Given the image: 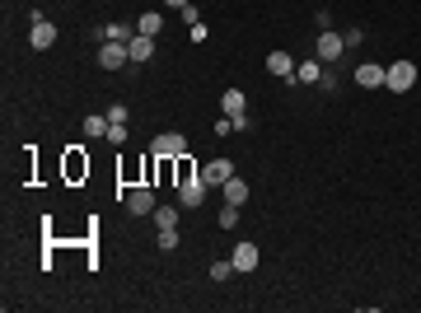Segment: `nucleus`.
I'll return each mask as SVG.
<instances>
[{
    "label": "nucleus",
    "mask_w": 421,
    "mask_h": 313,
    "mask_svg": "<svg viewBox=\"0 0 421 313\" xmlns=\"http://www.w3.org/2000/svg\"><path fill=\"white\" fill-rule=\"evenodd\" d=\"M417 66L412 61H393V66H384V89H389V94H407V89H412V84H417Z\"/></svg>",
    "instance_id": "f257e3e1"
},
{
    "label": "nucleus",
    "mask_w": 421,
    "mask_h": 313,
    "mask_svg": "<svg viewBox=\"0 0 421 313\" xmlns=\"http://www.w3.org/2000/svg\"><path fill=\"white\" fill-rule=\"evenodd\" d=\"M52 43H57V24H52L47 15H33V24H29V47L33 52H47Z\"/></svg>",
    "instance_id": "f03ea898"
},
{
    "label": "nucleus",
    "mask_w": 421,
    "mask_h": 313,
    "mask_svg": "<svg viewBox=\"0 0 421 313\" xmlns=\"http://www.w3.org/2000/svg\"><path fill=\"white\" fill-rule=\"evenodd\" d=\"M202 201H206V178H202V173H192V178H183V183H178V206H187V211H197Z\"/></svg>",
    "instance_id": "7ed1b4c3"
},
{
    "label": "nucleus",
    "mask_w": 421,
    "mask_h": 313,
    "mask_svg": "<svg viewBox=\"0 0 421 313\" xmlns=\"http://www.w3.org/2000/svg\"><path fill=\"white\" fill-rule=\"evenodd\" d=\"M346 52V33H318V43H313V56H318V61H337V56H342Z\"/></svg>",
    "instance_id": "20e7f679"
},
{
    "label": "nucleus",
    "mask_w": 421,
    "mask_h": 313,
    "mask_svg": "<svg viewBox=\"0 0 421 313\" xmlns=\"http://www.w3.org/2000/svg\"><path fill=\"white\" fill-rule=\"evenodd\" d=\"M155 159H183V150H187V136L183 131H164V136H155Z\"/></svg>",
    "instance_id": "39448f33"
},
{
    "label": "nucleus",
    "mask_w": 421,
    "mask_h": 313,
    "mask_svg": "<svg viewBox=\"0 0 421 313\" xmlns=\"http://www.w3.org/2000/svg\"><path fill=\"white\" fill-rule=\"evenodd\" d=\"M126 61H131L126 43H103V47H98V66H103V70H122Z\"/></svg>",
    "instance_id": "423d86ee"
},
{
    "label": "nucleus",
    "mask_w": 421,
    "mask_h": 313,
    "mask_svg": "<svg viewBox=\"0 0 421 313\" xmlns=\"http://www.w3.org/2000/svg\"><path fill=\"white\" fill-rule=\"evenodd\" d=\"M126 211H131V215H155V192L150 188H131L126 192Z\"/></svg>",
    "instance_id": "0eeeda50"
},
{
    "label": "nucleus",
    "mask_w": 421,
    "mask_h": 313,
    "mask_svg": "<svg viewBox=\"0 0 421 313\" xmlns=\"http://www.w3.org/2000/svg\"><path fill=\"white\" fill-rule=\"evenodd\" d=\"M202 178H206V188H225V183L234 178V164L230 159H211V164L202 169Z\"/></svg>",
    "instance_id": "6e6552de"
},
{
    "label": "nucleus",
    "mask_w": 421,
    "mask_h": 313,
    "mask_svg": "<svg viewBox=\"0 0 421 313\" xmlns=\"http://www.w3.org/2000/svg\"><path fill=\"white\" fill-rule=\"evenodd\" d=\"M267 70L276 79H290V84H295V56H290V52H272V56H267Z\"/></svg>",
    "instance_id": "1a4fd4ad"
},
{
    "label": "nucleus",
    "mask_w": 421,
    "mask_h": 313,
    "mask_svg": "<svg viewBox=\"0 0 421 313\" xmlns=\"http://www.w3.org/2000/svg\"><path fill=\"white\" fill-rule=\"evenodd\" d=\"M356 84L360 89H379V84H384V66H374V61L356 66Z\"/></svg>",
    "instance_id": "9d476101"
},
{
    "label": "nucleus",
    "mask_w": 421,
    "mask_h": 313,
    "mask_svg": "<svg viewBox=\"0 0 421 313\" xmlns=\"http://www.w3.org/2000/svg\"><path fill=\"white\" fill-rule=\"evenodd\" d=\"M249 108V94H244V89H225V94H220V112H225V117H234V112H244Z\"/></svg>",
    "instance_id": "9b49d317"
},
{
    "label": "nucleus",
    "mask_w": 421,
    "mask_h": 313,
    "mask_svg": "<svg viewBox=\"0 0 421 313\" xmlns=\"http://www.w3.org/2000/svg\"><path fill=\"white\" fill-rule=\"evenodd\" d=\"M126 52H131V61H150V56H155V38H145V33H136V38L126 43Z\"/></svg>",
    "instance_id": "f8f14e48"
},
{
    "label": "nucleus",
    "mask_w": 421,
    "mask_h": 313,
    "mask_svg": "<svg viewBox=\"0 0 421 313\" xmlns=\"http://www.w3.org/2000/svg\"><path fill=\"white\" fill-rule=\"evenodd\" d=\"M220 192H225V201H230V206H244V201H249V183H244L239 173H234V178H230Z\"/></svg>",
    "instance_id": "ddd939ff"
},
{
    "label": "nucleus",
    "mask_w": 421,
    "mask_h": 313,
    "mask_svg": "<svg viewBox=\"0 0 421 313\" xmlns=\"http://www.w3.org/2000/svg\"><path fill=\"white\" fill-rule=\"evenodd\" d=\"M258 266V243H239L234 248V271H253Z\"/></svg>",
    "instance_id": "4468645a"
},
{
    "label": "nucleus",
    "mask_w": 421,
    "mask_h": 313,
    "mask_svg": "<svg viewBox=\"0 0 421 313\" xmlns=\"http://www.w3.org/2000/svg\"><path fill=\"white\" fill-rule=\"evenodd\" d=\"M136 33H145V38H159V33H164V19H159V10L140 15V19H136Z\"/></svg>",
    "instance_id": "2eb2a0df"
},
{
    "label": "nucleus",
    "mask_w": 421,
    "mask_h": 313,
    "mask_svg": "<svg viewBox=\"0 0 421 313\" xmlns=\"http://www.w3.org/2000/svg\"><path fill=\"white\" fill-rule=\"evenodd\" d=\"M295 79H300V84H318V79H323V61H300L295 66Z\"/></svg>",
    "instance_id": "dca6fc26"
},
{
    "label": "nucleus",
    "mask_w": 421,
    "mask_h": 313,
    "mask_svg": "<svg viewBox=\"0 0 421 313\" xmlns=\"http://www.w3.org/2000/svg\"><path fill=\"white\" fill-rule=\"evenodd\" d=\"M108 112H103V117H98V112H89V117H84V136H108Z\"/></svg>",
    "instance_id": "f3484780"
},
{
    "label": "nucleus",
    "mask_w": 421,
    "mask_h": 313,
    "mask_svg": "<svg viewBox=\"0 0 421 313\" xmlns=\"http://www.w3.org/2000/svg\"><path fill=\"white\" fill-rule=\"evenodd\" d=\"M155 224L159 229H178V206H155Z\"/></svg>",
    "instance_id": "a211bd4d"
},
{
    "label": "nucleus",
    "mask_w": 421,
    "mask_h": 313,
    "mask_svg": "<svg viewBox=\"0 0 421 313\" xmlns=\"http://www.w3.org/2000/svg\"><path fill=\"white\" fill-rule=\"evenodd\" d=\"M136 38V29H126V24H108L103 29V43H131Z\"/></svg>",
    "instance_id": "6ab92c4d"
},
{
    "label": "nucleus",
    "mask_w": 421,
    "mask_h": 313,
    "mask_svg": "<svg viewBox=\"0 0 421 313\" xmlns=\"http://www.w3.org/2000/svg\"><path fill=\"white\" fill-rule=\"evenodd\" d=\"M234 276V257H220V262H211V281H230Z\"/></svg>",
    "instance_id": "aec40b11"
},
{
    "label": "nucleus",
    "mask_w": 421,
    "mask_h": 313,
    "mask_svg": "<svg viewBox=\"0 0 421 313\" xmlns=\"http://www.w3.org/2000/svg\"><path fill=\"white\" fill-rule=\"evenodd\" d=\"M220 229H234V224H239V206H230L225 201V211H220V220H216Z\"/></svg>",
    "instance_id": "412c9836"
},
{
    "label": "nucleus",
    "mask_w": 421,
    "mask_h": 313,
    "mask_svg": "<svg viewBox=\"0 0 421 313\" xmlns=\"http://www.w3.org/2000/svg\"><path fill=\"white\" fill-rule=\"evenodd\" d=\"M103 141H108V145H126V122H112Z\"/></svg>",
    "instance_id": "4be33fe9"
},
{
    "label": "nucleus",
    "mask_w": 421,
    "mask_h": 313,
    "mask_svg": "<svg viewBox=\"0 0 421 313\" xmlns=\"http://www.w3.org/2000/svg\"><path fill=\"white\" fill-rule=\"evenodd\" d=\"M159 248H164V252L178 248V229H159Z\"/></svg>",
    "instance_id": "5701e85b"
},
{
    "label": "nucleus",
    "mask_w": 421,
    "mask_h": 313,
    "mask_svg": "<svg viewBox=\"0 0 421 313\" xmlns=\"http://www.w3.org/2000/svg\"><path fill=\"white\" fill-rule=\"evenodd\" d=\"M178 15H183V24H187V29H192V24H202V10H197V5H183Z\"/></svg>",
    "instance_id": "b1692460"
},
{
    "label": "nucleus",
    "mask_w": 421,
    "mask_h": 313,
    "mask_svg": "<svg viewBox=\"0 0 421 313\" xmlns=\"http://www.w3.org/2000/svg\"><path fill=\"white\" fill-rule=\"evenodd\" d=\"M164 5H169V10H183V5H192V0H164Z\"/></svg>",
    "instance_id": "393cba45"
}]
</instances>
